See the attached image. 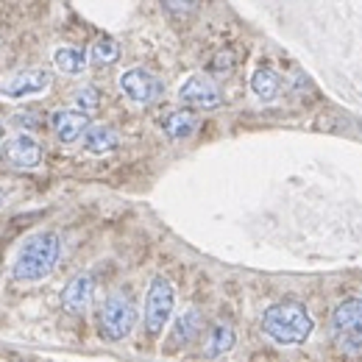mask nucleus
I'll return each instance as SVG.
<instances>
[{
	"mask_svg": "<svg viewBox=\"0 0 362 362\" xmlns=\"http://www.w3.org/2000/svg\"><path fill=\"white\" fill-rule=\"evenodd\" d=\"M62 259V237L53 231H40L23 243L17 251L11 276L17 281H42L56 271Z\"/></svg>",
	"mask_w": 362,
	"mask_h": 362,
	"instance_id": "obj_1",
	"label": "nucleus"
},
{
	"mask_svg": "<svg viewBox=\"0 0 362 362\" xmlns=\"http://www.w3.org/2000/svg\"><path fill=\"white\" fill-rule=\"evenodd\" d=\"M315 323L298 301H281L265 310L262 315V332L279 346H298L313 334Z\"/></svg>",
	"mask_w": 362,
	"mask_h": 362,
	"instance_id": "obj_2",
	"label": "nucleus"
},
{
	"mask_svg": "<svg viewBox=\"0 0 362 362\" xmlns=\"http://www.w3.org/2000/svg\"><path fill=\"white\" fill-rule=\"evenodd\" d=\"M98 323H100V334L106 340H112V343L126 340L136 323V310L132 304V298L123 296V293H112L100 307Z\"/></svg>",
	"mask_w": 362,
	"mask_h": 362,
	"instance_id": "obj_3",
	"label": "nucleus"
},
{
	"mask_svg": "<svg viewBox=\"0 0 362 362\" xmlns=\"http://www.w3.org/2000/svg\"><path fill=\"white\" fill-rule=\"evenodd\" d=\"M332 337L343 351L362 349V298H346L332 313Z\"/></svg>",
	"mask_w": 362,
	"mask_h": 362,
	"instance_id": "obj_4",
	"label": "nucleus"
},
{
	"mask_svg": "<svg viewBox=\"0 0 362 362\" xmlns=\"http://www.w3.org/2000/svg\"><path fill=\"white\" fill-rule=\"evenodd\" d=\"M173 304H176V290L165 276H156L145 293V329L151 334H159L168 320L173 315Z\"/></svg>",
	"mask_w": 362,
	"mask_h": 362,
	"instance_id": "obj_5",
	"label": "nucleus"
},
{
	"mask_svg": "<svg viewBox=\"0 0 362 362\" xmlns=\"http://www.w3.org/2000/svg\"><path fill=\"white\" fill-rule=\"evenodd\" d=\"M50 90V73L47 70H20L14 73L11 78H6L0 84V98H8V100H28V98H37L42 92Z\"/></svg>",
	"mask_w": 362,
	"mask_h": 362,
	"instance_id": "obj_6",
	"label": "nucleus"
},
{
	"mask_svg": "<svg viewBox=\"0 0 362 362\" xmlns=\"http://www.w3.org/2000/svg\"><path fill=\"white\" fill-rule=\"evenodd\" d=\"M120 90H123V95H126L132 103L145 106V103H153V100L162 95V81H159L156 76H151L148 70L134 67V70H126V73L120 76Z\"/></svg>",
	"mask_w": 362,
	"mask_h": 362,
	"instance_id": "obj_7",
	"label": "nucleus"
},
{
	"mask_svg": "<svg viewBox=\"0 0 362 362\" xmlns=\"http://www.w3.org/2000/svg\"><path fill=\"white\" fill-rule=\"evenodd\" d=\"M181 100L189 103V106H198V109H218L223 103V95L218 90V84L206 76H189L184 84H181Z\"/></svg>",
	"mask_w": 362,
	"mask_h": 362,
	"instance_id": "obj_8",
	"label": "nucleus"
},
{
	"mask_svg": "<svg viewBox=\"0 0 362 362\" xmlns=\"http://www.w3.org/2000/svg\"><path fill=\"white\" fill-rule=\"evenodd\" d=\"M3 156L20 170H31L42 162V145L28 134H17L3 142Z\"/></svg>",
	"mask_w": 362,
	"mask_h": 362,
	"instance_id": "obj_9",
	"label": "nucleus"
},
{
	"mask_svg": "<svg viewBox=\"0 0 362 362\" xmlns=\"http://www.w3.org/2000/svg\"><path fill=\"white\" fill-rule=\"evenodd\" d=\"M50 126H53V134H56L59 142L73 145V142H78V139L84 136V132H87L90 115L81 112V109H59V112L50 117Z\"/></svg>",
	"mask_w": 362,
	"mask_h": 362,
	"instance_id": "obj_10",
	"label": "nucleus"
},
{
	"mask_svg": "<svg viewBox=\"0 0 362 362\" xmlns=\"http://www.w3.org/2000/svg\"><path fill=\"white\" fill-rule=\"evenodd\" d=\"M92 298H95V279H92L90 273H81V276L70 279L64 293H62V304L73 315H84L90 310Z\"/></svg>",
	"mask_w": 362,
	"mask_h": 362,
	"instance_id": "obj_11",
	"label": "nucleus"
},
{
	"mask_svg": "<svg viewBox=\"0 0 362 362\" xmlns=\"http://www.w3.org/2000/svg\"><path fill=\"white\" fill-rule=\"evenodd\" d=\"M84 148L90 151V153H112L115 148H117V142H120V136L117 132L112 129V126H87V132H84Z\"/></svg>",
	"mask_w": 362,
	"mask_h": 362,
	"instance_id": "obj_12",
	"label": "nucleus"
},
{
	"mask_svg": "<svg viewBox=\"0 0 362 362\" xmlns=\"http://www.w3.org/2000/svg\"><path fill=\"white\" fill-rule=\"evenodd\" d=\"M53 64H56V70L64 73V76H78V73L87 70L90 59H87L84 50L64 45V47H56V50H53Z\"/></svg>",
	"mask_w": 362,
	"mask_h": 362,
	"instance_id": "obj_13",
	"label": "nucleus"
},
{
	"mask_svg": "<svg viewBox=\"0 0 362 362\" xmlns=\"http://www.w3.org/2000/svg\"><path fill=\"white\" fill-rule=\"evenodd\" d=\"M162 129L170 139H187V136H192L198 132V115L189 112V109H179V112L165 117Z\"/></svg>",
	"mask_w": 362,
	"mask_h": 362,
	"instance_id": "obj_14",
	"label": "nucleus"
},
{
	"mask_svg": "<svg viewBox=\"0 0 362 362\" xmlns=\"http://www.w3.org/2000/svg\"><path fill=\"white\" fill-rule=\"evenodd\" d=\"M201 326H204V317H201V313H198L195 307L184 310L179 315V320H176V329H173L170 343H173V346H187V343H192V340L198 337Z\"/></svg>",
	"mask_w": 362,
	"mask_h": 362,
	"instance_id": "obj_15",
	"label": "nucleus"
},
{
	"mask_svg": "<svg viewBox=\"0 0 362 362\" xmlns=\"http://www.w3.org/2000/svg\"><path fill=\"white\" fill-rule=\"evenodd\" d=\"M234 343H237L234 329H231L228 323H218V326H212V332H209V337H206L204 354L212 357V360H218V357H223V354H228V351L234 349Z\"/></svg>",
	"mask_w": 362,
	"mask_h": 362,
	"instance_id": "obj_16",
	"label": "nucleus"
},
{
	"mask_svg": "<svg viewBox=\"0 0 362 362\" xmlns=\"http://www.w3.org/2000/svg\"><path fill=\"white\" fill-rule=\"evenodd\" d=\"M251 90L259 100H276L279 92H281V78H279V73H273L271 67H259L251 76Z\"/></svg>",
	"mask_w": 362,
	"mask_h": 362,
	"instance_id": "obj_17",
	"label": "nucleus"
},
{
	"mask_svg": "<svg viewBox=\"0 0 362 362\" xmlns=\"http://www.w3.org/2000/svg\"><path fill=\"white\" fill-rule=\"evenodd\" d=\"M90 59L95 64H100V67H109V64H115L117 59H120V45L115 42V40H98L90 50Z\"/></svg>",
	"mask_w": 362,
	"mask_h": 362,
	"instance_id": "obj_18",
	"label": "nucleus"
},
{
	"mask_svg": "<svg viewBox=\"0 0 362 362\" xmlns=\"http://www.w3.org/2000/svg\"><path fill=\"white\" fill-rule=\"evenodd\" d=\"M73 103H76V109H81V112H95L98 106H100V95L95 87H81V90L73 95Z\"/></svg>",
	"mask_w": 362,
	"mask_h": 362,
	"instance_id": "obj_19",
	"label": "nucleus"
},
{
	"mask_svg": "<svg viewBox=\"0 0 362 362\" xmlns=\"http://www.w3.org/2000/svg\"><path fill=\"white\" fill-rule=\"evenodd\" d=\"M165 3V8L170 11V14H189V11H195V6H198V0H162Z\"/></svg>",
	"mask_w": 362,
	"mask_h": 362,
	"instance_id": "obj_20",
	"label": "nucleus"
},
{
	"mask_svg": "<svg viewBox=\"0 0 362 362\" xmlns=\"http://www.w3.org/2000/svg\"><path fill=\"white\" fill-rule=\"evenodd\" d=\"M209 67H212V73H228V70L234 67V53H231V50L218 53V56H215V62H212Z\"/></svg>",
	"mask_w": 362,
	"mask_h": 362,
	"instance_id": "obj_21",
	"label": "nucleus"
},
{
	"mask_svg": "<svg viewBox=\"0 0 362 362\" xmlns=\"http://www.w3.org/2000/svg\"><path fill=\"white\" fill-rule=\"evenodd\" d=\"M3 201H6V192H3V189H0V206H3Z\"/></svg>",
	"mask_w": 362,
	"mask_h": 362,
	"instance_id": "obj_22",
	"label": "nucleus"
},
{
	"mask_svg": "<svg viewBox=\"0 0 362 362\" xmlns=\"http://www.w3.org/2000/svg\"><path fill=\"white\" fill-rule=\"evenodd\" d=\"M0 145H3V123H0Z\"/></svg>",
	"mask_w": 362,
	"mask_h": 362,
	"instance_id": "obj_23",
	"label": "nucleus"
}]
</instances>
